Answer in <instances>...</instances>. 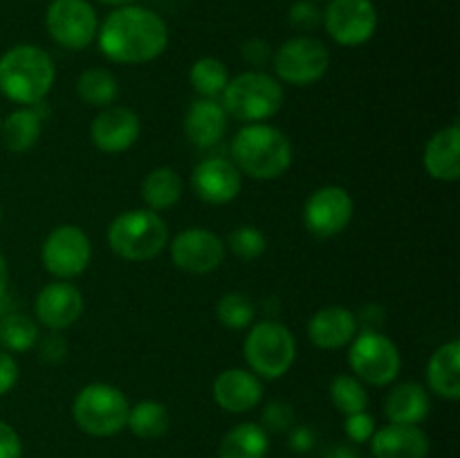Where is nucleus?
Masks as SVG:
<instances>
[{"mask_svg": "<svg viewBox=\"0 0 460 458\" xmlns=\"http://www.w3.org/2000/svg\"><path fill=\"white\" fill-rule=\"evenodd\" d=\"M97 40L103 57L112 63L142 66L166 52L169 27L153 9L142 4H121L102 22Z\"/></svg>", "mask_w": 460, "mask_h": 458, "instance_id": "nucleus-1", "label": "nucleus"}, {"mask_svg": "<svg viewBox=\"0 0 460 458\" xmlns=\"http://www.w3.org/2000/svg\"><path fill=\"white\" fill-rule=\"evenodd\" d=\"M57 67L39 45L21 43L0 57V92L21 106H39L52 90Z\"/></svg>", "mask_w": 460, "mask_h": 458, "instance_id": "nucleus-2", "label": "nucleus"}, {"mask_svg": "<svg viewBox=\"0 0 460 458\" xmlns=\"http://www.w3.org/2000/svg\"><path fill=\"white\" fill-rule=\"evenodd\" d=\"M232 162L252 180H277L290 169L292 142L270 124H245L232 139Z\"/></svg>", "mask_w": 460, "mask_h": 458, "instance_id": "nucleus-3", "label": "nucleus"}, {"mask_svg": "<svg viewBox=\"0 0 460 458\" xmlns=\"http://www.w3.org/2000/svg\"><path fill=\"white\" fill-rule=\"evenodd\" d=\"M108 245L119 259L142 263L164 251L169 245V227L157 211L128 209L108 227Z\"/></svg>", "mask_w": 460, "mask_h": 458, "instance_id": "nucleus-4", "label": "nucleus"}, {"mask_svg": "<svg viewBox=\"0 0 460 458\" xmlns=\"http://www.w3.org/2000/svg\"><path fill=\"white\" fill-rule=\"evenodd\" d=\"M283 97V85L277 76L261 70H247L229 79L220 103L227 117L245 124H261L281 110Z\"/></svg>", "mask_w": 460, "mask_h": 458, "instance_id": "nucleus-5", "label": "nucleus"}, {"mask_svg": "<svg viewBox=\"0 0 460 458\" xmlns=\"http://www.w3.org/2000/svg\"><path fill=\"white\" fill-rule=\"evenodd\" d=\"M243 355L250 371L261 380H279L295 364L296 339L290 328L281 321L265 319L250 326L243 341Z\"/></svg>", "mask_w": 460, "mask_h": 458, "instance_id": "nucleus-6", "label": "nucleus"}, {"mask_svg": "<svg viewBox=\"0 0 460 458\" xmlns=\"http://www.w3.org/2000/svg\"><path fill=\"white\" fill-rule=\"evenodd\" d=\"M130 404L124 391L112 384L94 382L84 386L72 402V418L84 434L108 438L126 429Z\"/></svg>", "mask_w": 460, "mask_h": 458, "instance_id": "nucleus-7", "label": "nucleus"}, {"mask_svg": "<svg viewBox=\"0 0 460 458\" xmlns=\"http://www.w3.org/2000/svg\"><path fill=\"white\" fill-rule=\"evenodd\" d=\"M349 348V366L358 380L371 386H386L400 375L402 357L391 337L380 330H362Z\"/></svg>", "mask_w": 460, "mask_h": 458, "instance_id": "nucleus-8", "label": "nucleus"}, {"mask_svg": "<svg viewBox=\"0 0 460 458\" xmlns=\"http://www.w3.org/2000/svg\"><path fill=\"white\" fill-rule=\"evenodd\" d=\"M274 72L290 85H313L328 72L331 52L314 36H295L272 54Z\"/></svg>", "mask_w": 460, "mask_h": 458, "instance_id": "nucleus-9", "label": "nucleus"}, {"mask_svg": "<svg viewBox=\"0 0 460 458\" xmlns=\"http://www.w3.org/2000/svg\"><path fill=\"white\" fill-rule=\"evenodd\" d=\"M93 259V245L88 233L76 225H58L40 247V260L43 268L58 281H70L81 277L88 269Z\"/></svg>", "mask_w": 460, "mask_h": 458, "instance_id": "nucleus-10", "label": "nucleus"}, {"mask_svg": "<svg viewBox=\"0 0 460 458\" xmlns=\"http://www.w3.org/2000/svg\"><path fill=\"white\" fill-rule=\"evenodd\" d=\"M45 27L54 43L79 52L97 39L99 18L88 0H52L45 12Z\"/></svg>", "mask_w": 460, "mask_h": 458, "instance_id": "nucleus-11", "label": "nucleus"}, {"mask_svg": "<svg viewBox=\"0 0 460 458\" xmlns=\"http://www.w3.org/2000/svg\"><path fill=\"white\" fill-rule=\"evenodd\" d=\"M322 22L337 45L359 48L376 34L377 9L373 0H331Z\"/></svg>", "mask_w": 460, "mask_h": 458, "instance_id": "nucleus-12", "label": "nucleus"}, {"mask_svg": "<svg viewBox=\"0 0 460 458\" xmlns=\"http://www.w3.org/2000/svg\"><path fill=\"white\" fill-rule=\"evenodd\" d=\"M171 260L189 274H209L223 265L227 247L216 232L207 227H189L173 236L169 245Z\"/></svg>", "mask_w": 460, "mask_h": 458, "instance_id": "nucleus-13", "label": "nucleus"}, {"mask_svg": "<svg viewBox=\"0 0 460 458\" xmlns=\"http://www.w3.org/2000/svg\"><path fill=\"white\" fill-rule=\"evenodd\" d=\"M353 198L344 187L328 184L310 193L304 207V225L313 236L332 238L353 220Z\"/></svg>", "mask_w": 460, "mask_h": 458, "instance_id": "nucleus-14", "label": "nucleus"}, {"mask_svg": "<svg viewBox=\"0 0 460 458\" xmlns=\"http://www.w3.org/2000/svg\"><path fill=\"white\" fill-rule=\"evenodd\" d=\"M191 189L207 205H227L243 189V173L227 157H207L193 169Z\"/></svg>", "mask_w": 460, "mask_h": 458, "instance_id": "nucleus-15", "label": "nucleus"}, {"mask_svg": "<svg viewBox=\"0 0 460 458\" xmlns=\"http://www.w3.org/2000/svg\"><path fill=\"white\" fill-rule=\"evenodd\" d=\"M84 295L67 281H52L36 295L34 314L49 330H66L75 326L84 314Z\"/></svg>", "mask_w": 460, "mask_h": 458, "instance_id": "nucleus-16", "label": "nucleus"}, {"mask_svg": "<svg viewBox=\"0 0 460 458\" xmlns=\"http://www.w3.org/2000/svg\"><path fill=\"white\" fill-rule=\"evenodd\" d=\"M142 121L126 106H108L99 110L90 124V139L102 153H124L137 142Z\"/></svg>", "mask_w": 460, "mask_h": 458, "instance_id": "nucleus-17", "label": "nucleus"}, {"mask_svg": "<svg viewBox=\"0 0 460 458\" xmlns=\"http://www.w3.org/2000/svg\"><path fill=\"white\" fill-rule=\"evenodd\" d=\"M214 400L229 413H247L263 400V382L250 368H227L214 380Z\"/></svg>", "mask_w": 460, "mask_h": 458, "instance_id": "nucleus-18", "label": "nucleus"}, {"mask_svg": "<svg viewBox=\"0 0 460 458\" xmlns=\"http://www.w3.org/2000/svg\"><path fill=\"white\" fill-rule=\"evenodd\" d=\"M359 332V321L349 308L328 305L317 310L308 321V337L317 348L337 350L349 346Z\"/></svg>", "mask_w": 460, "mask_h": 458, "instance_id": "nucleus-19", "label": "nucleus"}, {"mask_svg": "<svg viewBox=\"0 0 460 458\" xmlns=\"http://www.w3.org/2000/svg\"><path fill=\"white\" fill-rule=\"evenodd\" d=\"M371 452L376 458H427L429 436L418 425L389 422L382 429H376L371 438Z\"/></svg>", "mask_w": 460, "mask_h": 458, "instance_id": "nucleus-20", "label": "nucleus"}, {"mask_svg": "<svg viewBox=\"0 0 460 458\" xmlns=\"http://www.w3.org/2000/svg\"><path fill=\"white\" fill-rule=\"evenodd\" d=\"M227 130V112L216 99L200 97L184 115V135L198 148L216 146Z\"/></svg>", "mask_w": 460, "mask_h": 458, "instance_id": "nucleus-21", "label": "nucleus"}, {"mask_svg": "<svg viewBox=\"0 0 460 458\" xmlns=\"http://www.w3.org/2000/svg\"><path fill=\"white\" fill-rule=\"evenodd\" d=\"M425 171L438 182H458L460 180V128L449 124L431 135L422 155Z\"/></svg>", "mask_w": 460, "mask_h": 458, "instance_id": "nucleus-22", "label": "nucleus"}, {"mask_svg": "<svg viewBox=\"0 0 460 458\" xmlns=\"http://www.w3.org/2000/svg\"><path fill=\"white\" fill-rule=\"evenodd\" d=\"M427 389L438 398H460V341L452 339L434 350L427 364Z\"/></svg>", "mask_w": 460, "mask_h": 458, "instance_id": "nucleus-23", "label": "nucleus"}, {"mask_svg": "<svg viewBox=\"0 0 460 458\" xmlns=\"http://www.w3.org/2000/svg\"><path fill=\"white\" fill-rule=\"evenodd\" d=\"M429 393L418 382H402L394 386L385 400V416L394 425H420L429 416Z\"/></svg>", "mask_w": 460, "mask_h": 458, "instance_id": "nucleus-24", "label": "nucleus"}, {"mask_svg": "<svg viewBox=\"0 0 460 458\" xmlns=\"http://www.w3.org/2000/svg\"><path fill=\"white\" fill-rule=\"evenodd\" d=\"M40 133H43V115L36 110V106L18 108V110L9 112L0 124L4 146L12 153L31 151L39 144Z\"/></svg>", "mask_w": 460, "mask_h": 458, "instance_id": "nucleus-25", "label": "nucleus"}, {"mask_svg": "<svg viewBox=\"0 0 460 458\" xmlns=\"http://www.w3.org/2000/svg\"><path fill=\"white\" fill-rule=\"evenodd\" d=\"M270 452V436L256 422H241L223 436L218 458H265Z\"/></svg>", "mask_w": 460, "mask_h": 458, "instance_id": "nucleus-26", "label": "nucleus"}, {"mask_svg": "<svg viewBox=\"0 0 460 458\" xmlns=\"http://www.w3.org/2000/svg\"><path fill=\"white\" fill-rule=\"evenodd\" d=\"M182 191V178L171 166H157V169L148 171L142 182V198L151 211H164L178 205Z\"/></svg>", "mask_w": 460, "mask_h": 458, "instance_id": "nucleus-27", "label": "nucleus"}, {"mask_svg": "<svg viewBox=\"0 0 460 458\" xmlns=\"http://www.w3.org/2000/svg\"><path fill=\"white\" fill-rule=\"evenodd\" d=\"M76 94L84 103L102 110V108L115 106L119 97V81L103 67H88L76 79Z\"/></svg>", "mask_w": 460, "mask_h": 458, "instance_id": "nucleus-28", "label": "nucleus"}, {"mask_svg": "<svg viewBox=\"0 0 460 458\" xmlns=\"http://www.w3.org/2000/svg\"><path fill=\"white\" fill-rule=\"evenodd\" d=\"M126 427H128L137 438H160V436H164L166 431H169L171 413L169 409L162 402H157V400H142V402H137L135 407H130Z\"/></svg>", "mask_w": 460, "mask_h": 458, "instance_id": "nucleus-29", "label": "nucleus"}, {"mask_svg": "<svg viewBox=\"0 0 460 458\" xmlns=\"http://www.w3.org/2000/svg\"><path fill=\"white\" fill-rule=\"evenodd\" d=\"M39 323L25 313H9L0 317V346L7 353H25L39 341Z\"/></svg>", "mask_w": 460, "mask_h": 458, "instance_id": "nucleus-30", "label": "nucleus"}, {"mask_svg": "<svg viewBox=\"0 0 460 458\" xmlns=\"http://www.w3.org/2000/svg\"><path fill=\"white\" fill-rule=\"evenodd\" d=\"M189 81L200 97L216 99L229 84L227 66L216 57H202L189 70Z\"/></svg>", "mask_w": 460, "mask_h": 458, "instance_id": "nucleus-31", "label": "nucleus"}, {"mask_svg": "<svg viewBox=\"0 0 460 458\" xmlns=\"http://www.w3.org/2000/svg\"><path fill=\"white\" fill-rule=\"evenodd\" d=\"M331 400L335 409H340L344 416H353V413L367 411L368 407V393L364 389L362 380L355 375L341 373L331 380Z\"/></svg>", "mask_w": 460, "mask_h": 458, "instance_id": "nucleus-32", "label": "nucleus"}, {"mask_svg": "<svg viewBox=\"0 0 460 458\" xmlns=\"http://www.w3.org/2000/svg\"><path fill=\"white\" fill-rule=\"evenodd\" d=\"M216 317L229 330H245L254 323L256 310L250 296L243 292H229V295L220 296L218 305H216Z\"/></svg>", "mask_w": 460, "mask_h": 458, "instance_id": "nucleus-33", "label": "nucleus"}, {"mask_svg": "<svg viewBox=\"0 0 460 458\" xmlns=\"http://www.w3.org/2000/svg\"><path fill=\"white\" fill-rule=\"evenodd\" d=\"M225 247H229V251L241 260H256L268 250V241H265L263 232L254 225H238L236 229L229 232Z\"/></svg>", "mask_w": 460, "mask_h": 458, "instance_id": "nucleus-34", "label": "nucleus"}, {"mask_svg": "<svg viewBox=\"0 0 460 458\" xmlns=\"http://www.w3.org/2000/svg\"><path fill=\"white\" fill-rule=\"evenodd\" d=\"M261 427L265 431H274V434L290 431L295 427V407L286 402V400H272V402L265 404L263 416H261Z\"/></svg>", "mask_w": 460, "mask_h": 458, "instance_id": "nucleus-35", "label": "nucleus"}, {"mask_svg": "<svg viewBox=\"0 0 460 458\" xmlns=\"http://www.w3.org/2000/svg\"><path fill=\"white\" fill-rule=\"evenodd\" d=\"M322 13L323 12L314 4V0H296L290 12H288V18H290V25L296 27V30L313 31L322 22Z\"/></svg>", "mask_w": 460, "mask_h": 458, "instance_id": "nucleus-36", "label": "nucleus"}, {"mask_svg": "<svg viewBox=\"0 0 460 458\" xmlns=\"http://www.w3.org/2000/svg\"><path fill=\"white\" fill-rule=\"evenodd\" d=\"M344 431L346 438L355 445H364L373 438L376 434V420L368 411L353 413V416H346L344 420Z\"/></svg>", "mask_w": 460, "mask_h": 458, "instance_id": "nucleus-37", "label": "nucleus"}, {"mask_svg": "<svg viewBox=\"0 0 460 458\" xmlns=\"http://www.w3.org/2000/svg\"><path fill=\"white\" fill-rule=\"evenodd\" d=\"M36 344H39V355H40V359H43V362L58 364V362H63V359H66L67 344L57 330H52V335L43 337V339L39 337V341H36Z\"/></svg>", "mask_w": 460, "mask_h": 458, "instance_id": "nucleus-38", "label": "nucleus"}, {"mask_svg": "<svg viewBox=\"0 0 460 458\" xmlns=\"http://www.w3.org/2000/svg\"><path fill=\"white\" fill-rule=\"evenodd\" d=\"M22 443L12 425L0 420V458H21Z\"/></svg>", "mask_w": 460, "mask_h": 458, "instance_id": "nucleus-39", "label": "nucleus"}, {"mask_svg": "<svg viewBox=\"0 0 460 458\" xmlns=\"http://www.w3.org/2000/svg\"><path fill=\"white\" fill-rule=\"evenodd\" d=\"M314 443H317V436L308 425H295L290 429V436H288V445L295 454L313 452Z\"/></svg>", "mask_w": 460, "mask_h": 458, "instance_id": "nucleus-40", "label": "nucleus"}, {"mask_svg": "<svg viewBox=\"0 0 460 458\" xmlns=\"http://www.w3.org/2000/svg\"><path fill=\"white\" fill-rule=\"evenodd\" d=\"M18 382V362L12 353L0 348V395H7Z\"/></svg>", "mask_w": 460, "mask_h": 458, "instance_id": "nucleus-41", "label": "nucleus"}, {"mask_svg": "<svg viewBox=\"0 0 460 458\" xmlns=\"http://www.w3.org/2000/svg\"><path fill=\"white\" fill-rule=\"evenodd\" d=\"M243 58H245L250 66L259 67V66H263L265 61H270V58H272V49H270V45L265 43V40L250 39L243 43Z\"/></svg>", "mask_w": 460, "mask_h": 458, "instance_id": "nucleus-42", "label": "nucleus"}, {"mask_svg": "<svg viewBox=\"0 0 460 458\" xmlns=\"http://www.w3.org/2000/svg\"><path fill=\"white\" fill-rule=\"evenodd\" d=\"M323 458H359V454L353 445H335V447L328 449Z\"/></svg>", "mask_w": 460, "mask_h": 458, "instance_id": "nucleus-43", "label": "nucleus"}, {"mask_svg": "<svg viewBox=\"0 0 460 458\" xmlns=\"http://www.w3.org/2000/svg\"><path fill=\"white\" fill-rule=\"evenodd\" d=\"M7 287H9V265H7V259H4V254L0 251V301H3L4 295H7Z\"/></svg>", "mask_w": 460, "mask_h": 458, "instance_id": "nucleus-44", "label": "nucleus"}, {"mask_svg": "<svg viewBox=\"0 0 460 458\" xmlns=\"http://www.w3.org/2000/svg\"><path fill=\"white\" fill-rule=\"evenodd\" d=\"M103 4H115V7H121V4H133L135 0H99Z\"/></svg>", "mask_w": 460, "mask_h": 458, "instance_id": "nucleus-45", "label": "nucleus"}, {"mask_svg": "<svg viewBox=\"0 0 460 458\" xmlns=\"http://www.w3.org/2000/svg\"><path fill=\"white\" fill-rule=\"evenodd\" d=\"M0 124H3V117H0Z\"/></svg>", "mask_w": 460, "mask_h": 458, "instance_id": "nucleus-46", "label": "nucleus"}, {"mask_svg": "<svg viewBox=\"0 0 460 458\" xmlns=\"http://www.w3.org/2000/svg\"><path fill=\"white\" fill-rule=\"evenodd\" d=\"M0 214H3V211H0Z\"/></svg>", "mask_w": 460, "mask_h": 458, "instance_id": "nucleus-47", "label": "nucleus"}]
</instances>
